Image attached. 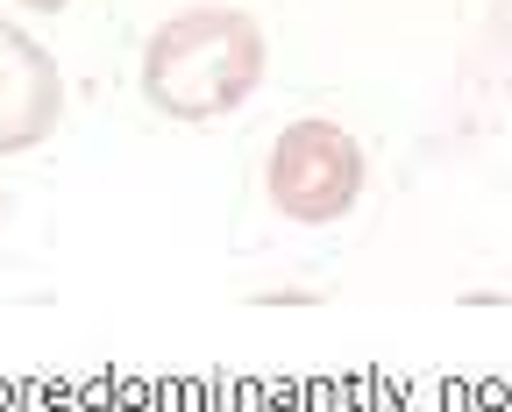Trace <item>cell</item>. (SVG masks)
Instances as JSON below:
<instances>
[{
  "label": "cell",
  "mask_w": 512,
  "mask_h": 412,
  "mask_svg": "<svg viewBox=\"0 0 512 412\" xmlns=\"http://www.w3.org/2000/svg\"><path fill=\"white\" fill-rule=\"evenodd\" d=\"M256 72H264V36H256L249 15H228V8H200V15H178L150 57H143V86L164 114H185V121H207V114H228L249 100Z\"/></svg>",
  "instance_id": "1"
},
{
  "label": "cell",
  "mask_w": 512,
  "mask_h": 412,
  "mask_svg": "<svg viewBox=\"0 0 512 412\" xmlns=\"http://www.w3.org/2000/svg\"><path fill=\"white\" fill-rule=\"evenodd\" d=\"M363 192V150L335 121H292L271 150V199L292 221H342Z\"/></svg>",
  "instance_id": "2"
},
{
  "label": "cell",
  "mask_w": 512,
  "mask_h": 412,
  "mask_svg": "<svg viewBox=\"0 0 512 412\" xmlns=\"http://www.w3.org/2000/svg\"><path fill=\"white\" fill-rule=\"evenodd\" d=\"M57 107H64V86H57V64L43 57V43H29L15 22H0V157L43 143Z\"/></svg>",
  "instance_id": "3"
},
{
  "label": "cell",
  "mask_w": 512,
  "mask_h": 412,
  "mask_svg": "<svg viewBox=\"0 0 512 412\" xmlns=\"http://www.w3.org/2000/svg\"><path fill=\"white\" fill-rule=\"evenodd\" d=\"M29 8H64V0H29Z\"/></svg>",
  "instance_id": "4"
}]
</instances>
